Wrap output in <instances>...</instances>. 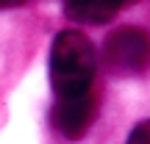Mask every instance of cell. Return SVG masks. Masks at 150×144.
<instances>
[{"label":"cell","instance_id":"6da1fadb","mask_svg":"<svg viewBox=\"0 0 150 144\" xmlns=\"http://www.w3.org/2000/svg\"><path fill=\"white\" fill-rule=\"evenodd\" d=\"M95 47L81 31H61L50 47V83L59 97L92 91L95 80Z\"/></svg>","mask_w":150,"mask_h":144},{"label":"cell","instance_id":"7a4b0ae2","mask_svg":"<svg viewBox=\"0 0 150 144\" xmlns=\"http://www.w3.org/2000/svg\"><path fill=\"white\" fill-rule=\"evenodd\" d=\"M103 61L114 75H139L150 67V33L142 28H120L103 42Z\"/></svg>","mask_w":150,"mask_h":144},{"label":"cell","instance_id":"3957f363","mask_svg":"<svg viewBox=\"0 0 150 144\" xmlns=\"http://www.w3.org/2000/svg\"><path fill=\"white\" fill-rule=\"evenodd\" d=\"M95 114H97L95 94L92 91H83V94H75V97H59L53 111H50V119H53V128L64 139L75 141L92 128Z\"/></svg>","mask_w":150,"mask_h":144},{"label":"cell","instance_id":"277c9868","mask_svg":"<svg viewBox=\"0 0 150 144\" xmlns=\"http://www.w3.org/2000/svg\"><path fill=\"white\" fill-rule=\"evenodd\" d=\"M125 3H134V0H67L64 11L70 20L81 22V25H103V22L114 20Z\"/></svg>","mask_w":150,"mask_h":144},{"label":"cell","instance_id":"5b68a950","mask_svg":"<svg viewBox=\"0 0 150 144\" xmlns=\"http://www.w3.org/2000/svg\"><path fill=\"white\" fill-rule=\"evenodd\" d=\"M125 144H150V119L136 125V128L131 130V136H128Z\"/></svg>","mask_w":150,"mask_h":144},{"label":"cell","instance_id":"8992f818","mask_svg":"<svg viewBox=\"0 0 150 144\" xmlns=\"http://www.w3.org/2000/svg\"><path fill=\"white\" fill-rule=\"evenodd\" d=\"M25 0H0V8H14V6H22Z\"/></svg>","mask_w":150,"mask_h":144}]
</instances>
